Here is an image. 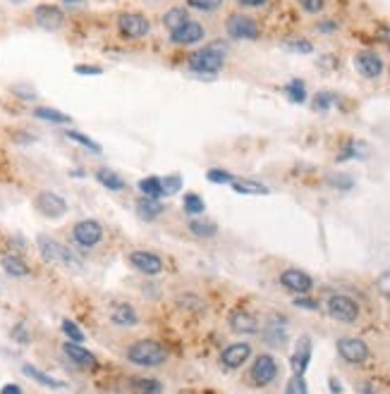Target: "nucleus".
Wrapping results in <instances>:
<instances>
[{
  "label": "nucleus",
  "instance_id": "obj_29",
  "mask_svg": "<svg viewBox=\"0 0 390 394\" xmlns=\"http://www.w3.org/2000/svg\"><path fill=\"white\" fill-rule=\"evenodd\" d=\"M137 187H139L142 196H148V198L163 196V179L161 177H144V179H139Z\"/></svg>",
  "mask_w": 390,
  "mask_h": 394
},
{
  "label": "nucleus",
  "instance_id": "obj_35",
  "mask_svg": "<svg viewBox=\"0 0 390 394\" xmlns=\"http://www.w3.org/2000/svg\"><path fill=\"white\" fill-rule=\"evenodd\" d=\"M177 306L182 311H192V313H202V311H204V301L199 299V296H194V294L177 296Z\"/></svg>",
  "mask_w": 390,
  "mask_h": 394
},
{
  "label": "nucleus",
  "instance_id": "obj_6",
  "mask_svg": "<svg viewBox=\"0 0 390 394\" xmlns=\"http://www.w3.org/2000/svg\"><path fill=\"white\" fill-rule=\"evenodd\" d=\"M328 313H331L333 320L352 325V322H357V318H359V306L352 296L333 294L331 299H328Z\"/></svg>",
  "mask_w": 390,
  "mask_h": 394
},
{
  "label": "nucleus",
  "instance_id": "obj_26",
  "mask_svg": "<svg viewBox=\"0 0 390 394\" xmlns=\"http://www.w3.org/2000/svg\"><path fill=\"white\" fill-rule=\"evenodd\" d=\"M96 179H99V184L106 187L108 191H122V189L127 187L125 179L117 175V172H113L110 167H101V170L96 172Z\"/></svg>",
  "mask_w": 390,
  "mask_h": 394
},
{
  "label": "nucleus",
  "instance_id": "obj_11",
  "mask_svg": "<svg viewBox=\"0 0 390 394\" xmlns=\"http://www.w3.org/2000/svg\"><path fill=\"white\" fill-rule=\"evenodd\" d=\"M36 211H39L43 218H50V220H58L68 213V201L63 196H58L55 191H41L34 201Z\"/></svg>",
  "mask_w": 390,
  "mask_h": 394
},
{
  "label": "nucleus",
  "instance_id": "obj_22",
  "mask_svg": "<svg viewBox=\"0 0 390 394\" xmlns=\"http://www.w3.org/2000/svg\"><path fill=\"white\" fill-rule=\"evenodd\" d=\"M0 263H3L5 273L12 275V278H27V275L32 273V270H29V265H27V260L19 258L17 253H5Z\"/></svg>",
  "mask_w": 390,
  "mask_h": 394
},
{
  "label": "nucleus",
  "instance_id": "obj_52",
  "mask_svg": "<svg viewBox=\"0 0 390 394\" xmlns=\"http://www.w3.org/2000/svg\"><path fill=\"white\" fill-rule=\"evenodd\" d=\"M63 3H70V5H77V3H84V0H63Z\"/></svg>",
  "mask_w": 390,
  "mask_h": 394
},
{
  "label": "nucleus",
  "instance_id": "obj_42",
  "mask_svg": "<svg viewBox=\"0 0 390 394\" xmlns=\"http://www.w3.org/2000/svg\"><path fill=\"white\" fill-rule=\"evenodd\" d=\"M285 392L287 394H306V382H304V377L302 375H292V380L287 382V387H285Z\"/></svg>",
  "mask_w": 390,
  "mask_h": 394
},
{
  "label": "nucleus",
  "instance_id": "obj_2",
  "mask_svg": "<svg viewBox=\"0 0 390 394\" xmlns=\"http://www.w3.org/2000/svg\"><path fill=\"white\" fill-rule=\"evenodd\" d=\"M127 361L139 368H158L168 361V351L156 340H139L127 349Z\"/></svg>",
  "mask_w": 390,
  "mask_h": 394
},
{
  "label": "nucleus",
  "instance_id": "obj_8",
  "mask_svg": "<svg viewBox=\"0 0 390 394\" xmlns=\"http://www.w3.org/2000/svg\"><path fill=\"white\" fill-rule=\"evenodd\" d=\"M338 354L345 363H352V366H359V363H367L371 351H369L367 342L359 340V337H342L338 340Z\"/></svg>",
  "mask_w": 390,
  "mask_h": 394
},
{
  "label": "nucleus",
  "instance_id": "obj_3",
  "mask_svg": "<svg viewBox=\"0 0 390 394\" xmlns=\"http://www.w3.org/2000/svg\"><path fill=\"white\" fill-rule=\"evenodd\" d=\"M36 242H39V251L43 256V260H48L53 265H63V268H79V258L65 244H60L58 239L48 237V234H41Z\"/></svg>",
  "mask_w": 390,
  "mask_h": 394
},
{
  "label": "nucleus",
  "instance_id": "obj_45",
  "mask_svg": "<svg viewBox=\"0 0 390 394\" xmlns=\"http://www.w3.org/2000/svg\"><path fill=\"white\" fill-rule=\"evenodd\" d=\"M12 340L19 342V344H27V342H29V332L24 330V325H17V327H14V330H12Z\"/></svg>",
  "mask_w": 390,
  "mask_h": 394
},
{
  "label": "nucleus",
  "instance_id": "obj_14",
  "mask_svg": "<svg viewBox=\"0 0 390 394\" xmlns=\"http://www.w3.org/2000/svg\"><path fill=\"white\" fill-rule=\"evenodd\" d=\"M249 356H251L249 342H237V344L225 346L223 354H220V363H223V368H228V371H237V368H242L244 363L249 361Z\"/></svg>",
  "mask_w": 390,
  "mask_h": 394
},
{
  "label": "nucleus",
  "instance_id": "obj_17",
  "mask_svg": "<svg viewBox=\"0 0 390 394\" xmlns=\"http://www.w3.org/2000/svg\"><path fill=\"white\" fill-rule=\"evenodd\" d=\"M280 284L285 287L287 291H295V294H306V291L314 287V280L304 273V270H297V268H290L280 275Z\"/></svg>",
  "mask_w": 390,
  "mask_h": 394
},
{
  "label": "nucleus",
  "instance_id": "obj_43",
  "mask_svg": "<svg viewBox=\"0 0 390 394\" xmlns=\"http://www.w3.org/2000/svg\"><path fill=\"white\" fill-rule=\"evenodd\" d=\"M285 50H290V53H311L314 50V45L309 43V41H287L285 43Z\"/></svg>",
  "mask_w": 390,
  "mask_h": 394
},
{
  "label": "nucleus",
  "instance_id": "obj_48",
  "mask_svg": "<svg viewBox=\"0 0 390 394\" xmlns=\"http://www.w3.org/2000/svg\"><path fill=\"white\" fill-rule=\"evenodd\" d=\"M237 5H242V8H264V5H269V0H235Z\"/></svg>",
  "mask_w": 390,
  "mask_h": 394
},
{
  "label": "nucleus",
  "instance_id": "obj_33",
  "mask_svg": "<svg viewBox=\"0 0 390 394\" xmlns=\"http://www.w3.org/2000/svg\"><path fill=\"white\" fill-rule=\"evenodd\" d=\"M335 101L338 98L333 91H319V94L314 96V101H311V107H314L316 112H326V110H331Z\"/></svg>",
  "mask_w": 390,
  "mask_h": 394
},
{
  "label": "nucleus",
  "instance_id": "obj_40",
  "mask_svg": "<svg viewBox=\"0 0 390 394\" xmlns=\"http://www.w3.org/2000/svg\"><path fill=\"white\" fill-rule=\"evenodd\" d=\"M206 179L208 182H213V184H233V175L230 172H225V170H220V167H211V170L206 172Z\"/></svg>",
  "mask_w": 390,
  "mask_h": 394
},
{
  "label": "nucleus",
  "instance_id": "obj_24",
  "mask_svg": "<svg viewBox=\"0 0 390 394\" xmlns=\"http://www.w3.org/2000/svg\"><path fill=\"white\" fill-rule=\"evenodd\" d=\"M187 229L199 239H211L218 234V225L211 222V220H202V218H192L187 222Z\"/></svg>",
  "mask_w": 390,
  "mask_h": 394
},
{
  "label": "nucleus",
  "instance_id": "obj_41",
  "mask_svg": "<svg viewBox=\"0 0 390 394\" xmlns=\"http://www.w3.org/2000/svg\"><path fill=\"white\" fill-rule=\"evenodd\" d=\"M179 187H182V177L168 175L166 179H163V196H173V194H177Z\"/></svg>",
  "mask_w": 390,
  "mask_h": 394
},
{
  "label": "nucleus",
  "instance_id": "obj_49",
  "mask_svg": "<svg viewBox=\"0 0 390 394\" xmlns=\"http://www.w3.org/2000/svg\"><path fill=\"white\" fill-rule=\"evenodd\" d=\"M316 29H319V32H323V34H333V32L338 29V24H335V22H321Z\"/></svg>",
  "mask_w": 390,
  "mask_h": 394
},
{
  "label": "nucleus",
  "instance_id": "obj_20",
  "mask_svg": "<svg viewBox=\"0 0 390 394\" xmlns=\"http://www.w3.org/2000/svg\"><path fill=\"white\" fill-rule=\"evenodd\" d=\"M309 358H311V340L309 337H302V340L297 342L295 354H292V358H290L292 371H295L297 375H304L306 366H309Z\"/></svg>",
  "mask_w": 390,
  "mask_h": 394
},
{
  "label": "nucleus",
  "instance_id": "obj_7",
  "mask_svg": "<svg viewBox=\"0 0 390 394\" xmlns=\"http://www.w3.org/2000/svg\"><path fill=\"white\" fill-rule=\"evenodd\" d=\"M72 237H75V242L79 244L81 249H94L96 244H101V239H104V227H101V222L94 218L79 220V222L72 227Z\"/></svg>",
  "mask_w": 390,
  "mask_h": 394
},
{
  "label": "nucleus",
  "instance_id": "obj_28",
  "mask_svg": "<svg viewBox=\"0 0 390 394\" xmlns=\"http://www.w3.org/2000/svg\"><path fill=\"white\" fill-rule=\"evenodd\" d=\"M22 371H24V375H29L34 382H39V385H43V387H65L63 382H58V380H55V377H50L48 373L39 371V368L32 366V363H24Z\"/></svg>",
  "mask_w": 390,
  "mask_h": 394
},
{
  "label": "nucleus",
  "instance_id": "obj_50",
  "mask_svg": "<svg viewBox=\"0 0 390 394\" xmlns=\"http://www.w3.org/2000/svg\"><path fill=\"white\" fill-rule=\"evenodd\" d=\"M0 392H3V394H22V387H19V385H5Z\"/></svg>",
  "mask_w": 390,
  "mask_h": 394
},
{
  "label": "nucleus",
  "instance_id": "obj_9",
  "mask_svg": "<svg viewBox=\"0 0 390 394\" xmlns=\"http://www.w3.org/2000/svg\"><path fill=\"white\" fill-rule=\"evenodd\" d=\"M249 375L256 387H266L278 377V363H275V358L271 354H259L254 358V363H251Z\"/></svg>",
  "mask_w": 390,
  "mask_h": 394
},
{
  "label": "nucleus",
  "instance_id": "obj_34",
  "mask_svg": "<svg viewBox=\"0 0 390 394\" xmlns=\"http://www.w3.org/2000/svg\"><path fill=\"white\" fill-rule=\"evenodd\" d=\"M65 136H68L70 141H77L81 143L84 148H89L91 153H96V156H101V143H96L94 139H89L86 134H81V132H75V129H68L65 132Z\"/></svg>",
  "mask_w": 390,
  "mask_h": 394
},
{
  "label": "nucleus",
  "instance_id": "obj_18",
  "mask_svg": "<svg viewBox=\"0 0 390 394\" xmlns=\"http://www.w3.org/2000/svg\"><path fill=\"white\" fill-rule=\"evenodd\" d=\"M63 351H65V356L70 358L75 366H81V368H94L96 363V356L91 354V351H86L84 346L79 344V342H65L63 344Z\"/></svg>",
  "mask_w": 390,
  "mask_h": 394
},
{
  "label": "nucleus",
  "instance_id": "obj_31",
  "mask_svg": "<svg viewBox=\"0 0 390 394\" xmlns=\"http://www.w3.org/2000/svg\"><path fill=\"white\" fill-rule=\"evenodd\" d=\"M285 96L292 101V103H304L306 101V86L302 79H292L290 84L285 86Z\"/></svg>",
  "mask_w": 390,
  "mask_h": 394
},
{
  "label": "nucleus",
  "instance_id": "obj_10",
  "mask_svg": "<svg viewBox=\"0 0 390 394\" xmlns=\"http://www.w3.org/2000/svg\"><path fill=\"white\" fill-rule=\"evenodd\" d=\"M34 22L43 32H60L65 27V12L58 5H39L34 10Z\"/></svg>",
  "mask_w": 390,
  "mask_h": 394
},
{
  "label": "nucleus",
  "instance_id": "obj_5",
  "mask_svg": "<svg viewBox=\"0 0 390 394\" xmlns=\"http://www.w3.org/2000/svg\"><path fill=\"white\" fill-rule=\"evenodd\" d=\"M225 32H228L230 39H235V41H256L261 36V27L256 24L254 17H249V14L235 12V14H230L228 22H225Z\"/></svg>",
  "mask_w": 390,
  "mask_h": 394
},
{
  "label": "nucleus",
  "instance_id": "obj_46",
  "mask_svg": "<svg viewBox=\"0 0 390 394\" xmlns=\"http://www.w3.org/2000/svg\"><path fill=\"white\" fill-rule=\"evenodd\" d=\"M75 72H77V74H94L96 76V74H101L104 70L96 68V65H77Z\"/></svg>",
  "mask_w": 390,
  "mask_h": 394
},
{
  "label": "nucleus",
  "instance_id": "obj_39",
  "mask_svg": "<svg viewBox=\"0 0 390 394\" xmlns=\"http://www.w3.org/2000/svg\"><path fill=\"white\" fill-rule=\"evenodd\" d=\"M132 387H135V390H139V392H163L161 382L151 380V377H146V380H144V377H137V380L132 382Z\"/></svg>",
  "mask_w": 390,
  "mask_h": 394
},
{
  "label": "nucleus",
  "instance_id": "obj_27",
  "mask_svg": "<svg viewBox=\"0 0 390 394\" xmlns=\"http://www.w3.org/2000/svg\"><path fill=\"white\" fill-rule=\"evenodd\" d=\"M34 117H36V120H43V122H53V125H72V117L70 115L55 110V107H46V105L36 107Z\"/></svg>",
  "mask_w": 390,
  "mask_h": 394
},
{
  "label": "nucleus",
  "instance_id": "obj_23",
  "mask_svg": "<svg viewBox=\"0 0 390 394\" xmlns=\"http://www.w3.org/2000/svg\"><path fill=\"white\" fill-rule=\"evenodd\" d=\"M187 19H189L187 8H179V5H175V8H170V10H166V12H163L161 22H163V27H166L168 32H175V29H179L184 22H187Z\"/></svg>",
  "mask_w": 390,
  "mask_h": 394
},
{
  "label": "nucleus",
  "instance_id": "obj_47",
  "mask_svg": "<svg viewBox=\"0 0 390 394\" xmlns=\"http://www.w3.org/2000/svg\"><path fill=\"white\" fill-rule=\"evenodd\" d=\"M295 306H302V309H311V311H316V309H319V304H316L314 299H304V296H302V294L295 299Z\"/></svg>",
  "mask_w": 390,
  "mask_h": 394
},
{
  "label": "nucleus",
  "instance_id": "obj_15",
  "mask_svg": "<svg viewBox=\"0 0 390 394\" xmlns=\"http://www.w3.org/2000/svg\"><path fill=\"white\" fill-rule=\"evenodd\" d=\"M352 63H355V70L364 76V79H376V76L383 74L381 55L371 53V50H362V53H357Z\"/></svg>",
  "mask_w": 390,
  "mask_h": 394
},
{
  "label": "nucleus",
  "instance_id": "obj_38",
  "mask_svg": "<svg viewBox=\"0 0 390 394\" xmlns=\"http://www.w3.org/2000/svg\"><path fill=\"white\" fill-rule=\"evenodd\" d=\"M60 327H63V335L68 337L70 342H79V344H81V342L86 340V337H84V332H81L79 327H77L72 320H63V325H60Z\"/></svg>",
  "mask_w": 390,
  "mask_h": 394
},
{
  "label": "nucleus",
  "instance_id": "obj_44",
  "mask_svg": "<svg viewBox=\"0 0 390 394\" xmlns=\"http://www.w3.org/2000/svg\"><path fill=\"white\" fill-rule=\"evenodd\" d=\"M297 3H300V8L304 10V12L319 14L323 10V5H326V0H297Z\"/></svg>",
  "mask_w": 390,
  "mask_h": 394
},
{
  "label": "nucleus",
  "instance_id": "obj_25",
  "mask_svg": "<svg viewBox=\"0 0 390 394\" xmlns=\"http://www.w3.org/2000/svg\"><path fill=\"white\" fill-rule=\"evenodd\" d=\"M285 318H271L269 327H266V342L273 346H283L285 344Z\"/></svg>",
  "mask_w": 390,
  "mask_h": 394
},
{
  "label": "nucleus",
  "instance_id": "obj_13",
  "mask_svg": "<svg viewBox=\"0 0 390 394\" xmlns=\"http://www.w3.org/2000/svg\"><path fill=\"white\" fill-rule=\"evenodd\" d=\"M206 39V29L204 24L194 22V19H187L175 32H170V41L175 45H194V43H202Z\"/></svg>",
  "mask_w": 390,
  "mask_h": 394
},
{
  "label": "nucleus",
  "instance_id": "obj_19",
  "mask_svg": "<svg viewBox=\"0 0 390 394\" xmlns=\"http://www.w3.org/2000/svg\"><path fill=\"white\" fill-rule=\"evenodd\" d=\"M110 322L117 327H135V325H139V313H137L130 304H113Z\"/></svg>",
  "mask_w": 390,
  "mask_h": 394
},
{
  "label": "nucleus",
  "instance_id": "obj_51",
  "mask_svg": "<svg viewBox=\"0 0 390 394\" xmlns=\"http://www.w3.org/2000/svg\"><path fill=\"white\" fill-rule=\"evenodd\" d=\"M331 392H342L340 382H338V380H331Z\"/></svg>",
  "mask_w": 390,
  "mask_h": 394
},
{
  "label": "nucleus",
  "instance_id": "obj_12",
  "mask_svg": "<svg viewBox=\"0 0 390 394\" xmlns=\"http://www.w3.org/2000/svg\"><path fill=\"white\" fill-rule=\"evenodd\" d=\"M130 263H132V268H137L142 275H146V278L161 275L163 268H166L163 258L158 253H153V251H132V253H130Z\"/></svg>",
  "mask_w": 390,
  "mask_h": 394
},
{
  "label": "nucleus",
  "instance_id": "obj_4",
  "mask_svg": "<svg viewBox=\"0 0 390 394\" xmlns=\"http://www.w3.org/2000/svg\"><path fill=\"white\" fill-rule=\"evenodd\" d=\"M117 32L127 41H139L151 34V22L142 12H122L117 14Z\"/></svg>",
  "mask_w": 390,
  "mask_h": 394
},
{
  "label": "nucleus",
  "instance_id": "obj_36",
  "mask_svg": "<svg viewBox=\"0 0 390 394\" xmlns=\"http://www.w3.org/2000/svg\"><path fill=\"white\" fill-rule=\"evenodd\" d=\"M187 5L197 12H215L223 5V0H187Z\"/></svg>",
  "mask_w": 390,
  "mask_h": 394
},
{
  "label": "nucleus",
  "instance_id": "obj_32",
  "mask_svg": "<svg viewBox=\"0 0 390 394\" xmlns=\"http://www.w3.org/2000/svg\"><path fill=\"white\" fill-rule=\"evenodd\" d=\"M182 208H184V213H189V215H202L204 208H206V203H204V198L199 196V194H184Z\"/></svg>",
  "mask_w": 390,
  "mask_h": 394
},
{
  "label": "nucleus",
  "instance_id": "obj_30",
  "mask_svg": "<svg viewBox=\"0 0 390 394\" xmlns=\"http://www.w3.org/2000/svg\"><path fill=\"white\" fill-rule=\"evenodd\" d=\"M233 189L237 194H254V196L269 194V187H264L261 182H251V179H233Z\"/></svg>",
  "mask_w": 390,
  "mask_h": 394
},
{
  "label": "nucleus",
  "instance_id": "obj_37",
  "mask_svg": "<svg viewBox=\"0 0 390 394\" xmlns=\"http://www.w3.org/2000/svg\"><path fill=\"white\" fill-rule=\"evenodd\" d=\"M362 156H367V143L364 141H352L350 146H347V151L345 153H340V158L338 160H350V158H362Z\"/></svg>",
  "mask_w": 390,
  "mask_h": 394
},
{
  "label": "nucleus",
  "instance_id": "obj_1",
  "mask_svg": "<svg viewBox=\"0 0 390 394\" xmlns=\"http://www.w3.org/2000/svg\"><path fill=\"white\" fill-rule=\"evenodd\" d=\"M187 68L194 74H218L225 68V43H208L189 53Z\"/></svg>",
  "mask_w": 390,
  "mask_h": 394
},
{
  "label": "nucleus",
  "instance_id": "obj_16",
  "mask_svg": "<svg viewBox=\"0 0 390 394\" xmlns=\"http://www.w3.org/2000/svg\"><path fill=\"white\" fill-rule=\"evenodd\" d=\"M228 325L230 330L235 332V335H256V332L261 330V322L256 318L254 313H249V311L244 309H237L230 313L228 318Z\"/></svg>",
  "mask_w": 390,
  "mask_h": 394
},
{
  "label": "nucleus",
  "instance_id": "obj_21",
  "mask_svg": "<svg viewBox=\"0 0 390 394\" xmlns=\"http://www.w3.org/2000/svg\"><path fill=\"white\" fill-rule=\"evenodd\" d=\"M163 211H166V206H163L158 198L142 196L139 201H137V215H139L142 220H156V218H161Z\"/></svg>",
  "mask_w": 390,
  "mask_h": 394
}]
</instances>
